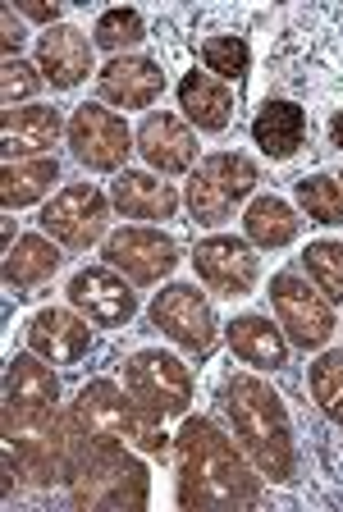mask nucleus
Here are the masks:
<instances>
[{
  "instance_id": "a211bd4d",
  "label": "nucleus",
  "mask_w": 343,
  "mask_h": 512,
  "mask_svg": "<svg viewBox=\"0 0 343 512\" xmlns=\"http://www.w3.org/2000/svg\"><path fill=\"white\" fill-rule=\"evenodd\" d=\"M92 320H83L78 311H60V307H46L28 320V348L37 357H46L51 366H74L87 357L92 348Z\"/></svg>"
},
{
  "instance_id": "7ed1b4c3",
  "label": "nucleus",
  "mask_w": 343,
  "mask_h": 512,
  "mask_svg": "<svg viewBox=\"0 0 343 512\" xmlns=\"http://www.w3.org/2000/svg\"><path fill=\"white\" fill-rule=\"evenodd\" d=\"M225 412L234 439L243 448L252 467L275 485H293L298 480V439H293V421L284 398L257 375H229L225 380Z\"/></svg>"
},
{
  "instance_id": "473e14b6",
  "label": "nucleus",
  "mask_w": 343,
  "mask_h": 512,
  "mask_svg": "<svg viewBox=\"0 0 343 512\" xmlns=\"http://www.w3.org/2000/svg\"><path fill=\"white\" fill-rule=\"evenodd\" d=\"M37 87H42V69H33V64H23V60H5V69H0V96H5V110L33 101Z\"/></svg>"
},
{
  "instance_id": "4be33fe9",
  "label": "nucleus",
  "mask_w": 343,
  "mask_h": 512,
  "mask_svg": "<svg viewBox=\"0 0 343 512\" xmlns=\"http://www.w3.org/2000/svg\"><path fill=\"white\" fill-rule=\"evenodd\" d=\"M179 110L197 133H225L234 124V92L215 74H183L179 78Z\"/></svg>"
},
{
  "instance_id": "2eb2a0df",
  "label": "nucleus",
  "mask_w": 343,
  "mask_h": 512,
  "mask_svg": "<svg viewBox=\"0 0 343 512\" xmlns=\"http://www.w3.org/2000/svg\"><path fill=\"white\" fill-rule=\"evenodd\" d=\"M97 96L115 110H151L165 96V69L147 55H115L97 74Z\"/></svg>"
},
{
  "instance_id": "f03ea898",
  "label": "nucleus",
  "mask_w": 343,
  "mask_h": 512,
  "mask_svg": "<svg viewBox=\"0 0 343 512\" xmlns=\"http://www.w3.org/2000/svg\"><path fill=\"white\" fill-rule=\"evenodd\" d=\"M87 453V439L78 430L69 407H14L5 403V490L14 480L28 490L69 485Z\"/></svg>"
},
{
  "instance_id": "6ab92c4d",
  "label": "nucleus",
  "mask_w": 343,
  "mask_h": 512,
  "mask_svg": "<svg viewBox=\"0 0 343 512\" xmlns=\"http://www.w3.org/2000/svg\"><path fill=\"white\" fill-rule=\"evenodd\" d=\"M65 133V119L55 106H14L0 119V147L5 160H28V156H51V147Z\"/></svg>"
},
{
  "instance_id": "1a4fd4ad",
  "label": "nucleus",
  "mask_w": 343,
  "mask_h": 512,
  "mask_svg": "<svg viewBox=\"0 0 343 512\" xmlns=\"http://www.w3.org/2000/svg\"><path fill=\"white\" fill-rule=\"evenodd\" d=\"M270 307H275L279 330L289 334V343H298V348H325L330 334L339 330L330 298L321 288H311L302 275H293V270H279L270 279Z\"/></svg>"
},
{
  "instance_id": "bb28decb",
  "label": "nucleus",
  "mask_w": 343,
  "mask_h": 512,
  "mask_svg": "<svg viewBox=\"0 0 343 512\" xmlns=\"http://www.w3.org/2000/svg\"><path fill=\"white\" fill-rule=\"evenodd\" d=\"M243 229H247V243L252 247L279 252V247H289L293 238L302 234V220L289 202H279V197H257L243 215Z\"/></svg>"
},
{
  "instance_id": "f3484780",
  "label": "nucleus",
  "mask_w": 343,
  "mask_h": 512,
  "mask_svg": "<svg viewBox=\"0 0 343 512\" xmlns=\"http://www.w3.org/2000/svg\"><path fill=\"white\" fill-rule=\"evenodd\" d=\"M37 69L60 92H74L78 83H87V74H92V42H87V32L74 28V23L46 28L37 37Z\"/></svg>"
},
{
  "instance_id": "7c9ffc66",
  "label": "nucleus",
  "mask_w": 343,
  "mask_h": 512,
  "mask_svg": "<svg viewBox=\"0 0 343 512\" xmlns=\"http://www.w3.org/2000/svg\"><path fill=\"white\" fill-rule=\"evenodd\" d=\"M142 37H147V23H142V14L138 10H106L97 19V28H92V42L101 46V51H110V55H119V51H129V46H138Z\"/></svg>"
},
{
  "instance_id": "4468645a",
  "label": "nucleus",
  "mask_w": 343,
  "mask_h": 512,
  "mask_svg": "<svg viewBox=\"0 0 343 512\" xmlns=\"http://www.w3.org/2000/svg\"><path fill=\"white\" fill-rule=\"evenodd\" d=\"M69 307L83 320H92L97 330H124L133 316H138V298H133L129 279L110 266H87L69 279L65 288Z\"/></svg>"
},
{
  "instance_id": "423d86ee",
  "label": "nucleus",
  "mask_w": 343,
  "mask_h": 512,
  "mask_svg": "<svg viewBox=\"0 0 343 512\" xmlns=\"http://www.w3.org/2000/svg\"><path fill=\"white\" fill-rule=\"evenodd\" d=\"M257 183H261V174L243 151H211L206 160H197L183 202H188V215L197 224H225L252 197Z\"/></svg>"
},
{
  "instance_id": "e433bc0d",
  "label": "nucleus",
  "mask_w": 343,
  "mask_h": 512,
  "mask_svg": "<svg viewBox=\"0 0 343 512\" xmlns=\"http://www.w3.org/2000/svg\"><path fill=\"white\" fill-rule=\"evenodd\" d=\"M339 188H343V174H339Z\"/></svg>"
},
{
  "instance_id": "aec40b11",
  "label": "nucleus",
  "mask_w": 343,
  "mask_h": 512,
  "mask_svg": "<svg viewBox=\"0 0 343 512\" xmlns=\"http://www.w3.org/2000/svg\"><path fill=\"white\" fill-rule=\"evenodd\" d=\"M311 138V115L298 101H266L252 119V142L266 151L270 160H289L307 147Z\"/></svg>"
},
{
  "instance_id": "b1692460",
  "label": "nucleus",
  "mask_w": 343,
  "mask_h": 512,
  "mask_svg": "<svg viewBox=\"0 0 343 512\" xmlns=\"http://www.w3.org/2000/svg\"><path fill=\"white\" fill-rule=\"evenodd\" d=\"M5 403L14 407H55L60 403V375L51 371L46 357L19 352L5 366Z\"/></svg>"
},
{
  "instance_id": "9d476101",
  "label": "nucleus",
  "mask_w": 343,
  "mask_h": 512,
  "mask_svg": "<svg viewBox=\"0 0 343 512\" xmlns=\"http://www.w3.org/2000/svg\"><path fill=\"white\" fill-rule=\"evenodd\" d=\"M110 229V202L97 183H65L42 211V234H51L69 252H87Z\"/></svg>"
},
{
  "instance_id": "72a5a7b5",
  "label": "nucleus",
  "mask_w": 343,
  "mask_h": 512,
  "mask_svg": "<svg viewBox=\"0 0 343 512\" xmlns=\"http://www.w3.org/2000/svg\"><path fill=\"white\" fill-rule=\"evenodd\" d=\"M28 42V32L14 23V10L0 14V46H5V60H19V46Z\"/></svg>"
},
{
  "instance_id": "ddd939ff",
  "label": "nucleus",
  "mask_w": 343,
  "mask_h": 512,
  "mask_svg": "<svg viewBox=\"0 0 343 512\" xmlns=\"http://www.w3.org/2000/svg\"><path fill=\"white\" fill-rule=\"evenodd\" d=\"M193 270L211 293L220 298H247L261 279V256L252 252L247 238H234V234H211L193 247Z\"/></svg>"
},
{
  "instance_id": "412c9836",
  "label": "nucleus",
  "mask_w": 343,
  "mask_h": 512,
  "mask_svg": "<svg viewBox=\"0 0 343 512\" xmlns=\"http://www.w3.org/2000/svg\"><path fill=\"white\" fill-rule=\"evenodd\" d=\"M110 206L124 220H174L179 211V192L170 183H161L156 174L142 170H119L110 183Z\"/></svg>"
},
{
  "instance_id": "dca6fc26",
  "label": "nucleus",
  "mask_w": 343,
  "mask_h": 512,
  "mask_svg": "<svg viewBox=\"0 0 343 512\" xmlns=\"http://www.w3.org/2000/svg\"><path fill=\"white\" fill-rule=\"evenodd\" d=\"M138 151L151 170L161 174H188L197 170V133L183 124L174 110H151L138 128Z\"/></svg>"
},
{
  "instance_id": "39448f33",
  "label": "nucleus",
  "mask_w": 343,
  "mask_h": 512,
  "mask_svg": "<svg viewBox=\"0 0 343 512\" xmlns=\"http://www.w3.org/2000/svg\"><path fill=\"white\" fill-rule=\"evenodd\" d=\"M65 499L78 512H138L151 499V476L129 448L87 444L83 462L65 485Z\"/></svg>"
},
{
  "instance_id": "2f4dec72",
  "label": "nucleus",
  "mask_w": 343,
  "mask_h": 512,
  "mask_svg": "<svg viewBox=\"0 0 343 512\" xmlns=\"http://www.w3.org/2000/svg\"><path fill=\"white\" fill-rule=\"evenodd\" d=\"M302 261H307V279H316L325 298L343 302V243H311Z\"/></svg>"
},
{
  "instance_id": "f704fd0d",
  "label": "nucleus",
  "mask_w": 343,
  "mask_h": 512,
  "mask_svg": "<svg viewBox=\"0 0 343 512\" xmlns=\"http://www.w3.org/2000/svg\"><path fill=\"white\" fill-rule=\"evenodd\" d=\"M14 10L19 14H28V19H37V23H46V28H55L60 23V5H46V0H14Z\"/></svg>"
},
{
  "instance_id": "f8f14e48",
  "label": "nucleus",
  "mask_w": 343,
  "mask_h": 512,
  "mask_svg": "<svg viewBox=\"0 0 343 512\" xmlns=\"http://www.w3.org/2000/svg\"><path fill=\"white\" fill-rule=\"evenodd\" d=\"M106 266L119 270L129 284H161L174 266H179V243L161 229H147V224H129V229H115L101 247Z\"/></svg>"
},
{
  "instance_id": "9b49d317",
  "label": "nucleus",
  "mask_w": 343,
  "mask_h": 512,
  "mask_svg": "<svg viewBox=\"0 0 343 512\" xmlns=\"http://www.w3.org/2000/svg\"><path fill=\"white\" fill-rule=\"evenodd\" d=\"M147 316H151V325H156V330L170 334L183 352H197V357H206V352L215 348V339H220V325H215L211 298H206V293H197V284L161 288Z\"/></svg>"
},
{
  "instance_id": "c9c22d12",
  "label": "nucleus",
  "mask_w": 343,
  "mask_h": 512,
  "mask_svg": "<svg viewBox=\"0 0 343 512\" xmlns=\"http://www.w3.org/2000/svg\"><path fill=\"white\" fill-rule=\"evenodd\" d=\"M330 142L334 147H343V110H334L330 115Z\"/></svg>"
},
{
  "instance_id": "c85d7f7f",
  "label": "nucleus",
  "mask_w": 343,
  "mask_h": 512,
  "mask_svg": "<svg viewBox=\"0 0 343 512\" xmlns=\"http://www.w3.org/2000/svg\"><path fill=\"white\" fill-rule=\"evenodd\" d=\"M202 64L206 74H215L220 83H238L247 74V64H252V51H247L238 32H215V37L202 42Z\"/></svg>"
},
{
  "instance_id": "6e6552de",
  "label": "nucleus",
  "mask_w": 343,
  "mask_h": 512,
  "mask_svg": "<svg viewBox=\"0 0 343 512\" xmlns=\"http://www.w3.org/2000/svg\"><path fill=\"white\" fill-rule=\"evenodd\" d=\"M133 133L129 124L115 115V110L97 106V101H83L69 115V151L83 170L92 174H119L129 170V151H133Z\"/></svg>"
},
{
  "instance_id": "20e7f679",
  "label": "nucleus",
  "mask_w": 343,
  "mask_h": 512,
  "mask_svg": "<svg viewBox=\"0 0 343 512\" xmlns=\"http://www.w3.org/2000/svg\"><path fill=\"white\" fill-rule=\"evenodd\" d=\"M78 430L92 448H138L147 458H165L170 453V435L156 416H147L133 403L129 389H119L115 380H92L78 389L69 403Z\"/></svg>"
},
{
  "instance_id": "cd10ccee",
  "label": "nucleus",
  "mask_w": 343,
  "mask_h": 512,
  "mask_svg": "<svg viewBox=\"0 0 343 512\" xmlns=\"http://www.w3.org/2000/svg\"><path fill=\"white\" fill-rule=\"evenodd\" d=\"M293 197L316 224H343V188L330 174H302L293 179Z\"/></svg>"
},
{
  "instance_id": "a878e982",
  "label": "nucleus",
  "mask_w": 343,
  "mask_h": 512,
  "mask_svg": "<svg viewBox=\"0 0 343 512\" xmlns=\"http://www.w3.org/2000/svg\"><path fill=\"white\" fill-rule=\"evenodd\" d=\"M60 179V165L55 156H37V160H5V170H0V202L5 211H23V206L42 202L51 183Z\"/></svg>"
},
{
  "instance_id": "393cba45",
  "label": "nucleus",
  "mask_w": 343,
  "mask_h": 512,
  "mask_svg": "<svg viewBox=\"0 0 343 512\" xmlns=\"http://www.w3.org/2000/svg\"><path fill=\"white\" fill-rule=\"evenodd\" d=\"M60 270V252H55L51 234H23L14 247H5V284L14 293H33Z\"/></svg>"
},
{
  "instance_id": "f257e3e1",
  "label": "nucleus",
  "mask_w": 343,
  "mask_h": 512,
  "mask_svg": "<svg viewBox=\"0 0 343 512\" xmlns=\"http://www.w3.org/2000/svg\"><path fill=\"white\" fill-rule=\"evenodd\" d=\"M179 453V503L193 512H238L261 503V476L247 467V453L234 448L225 430L206 416H183L174 435Z\"/></svg>"
},
{
  "instance_id": "0eeeda50",
  "label": "nucleus",
  "mask_w": 343,
  "mask_h": 512,
  "mask_svg": "<svg viewBox=\"0 0 343 512\" xmlns=\"http://www.w3.org/2000/svg\"><path fill=\"white\" fill-rule=\"evenodd\" d=\"M124 389L156 421L188 416V407H193V371L174 352H161V348L133 352L129 362H124Z\"/></svg>"
},
{
  "instance_id": "5701e85b",
  "label": "nucleus",
  "mask_w": 343,
  "mask_h": 512,
  "mask_svg": "<svg viewBox=\"0 0 343 512\" xmlns=\"http://www.w3.org/2000/svg\"><path fill=\"white\" fill-rule=\"evenodd\" d=\"M225 339L238 362L257 366V371H284L289 366V339L270 325V316H234L225 325Z\"/></svg>"
},
{
  "instance_id": "c756f323",
  "label": "nucleus",
  "mask_w": 343,
  "mask_h": 512,
  "mask_svg": "<svg viewBox=\"0 0 343 512\" xmlns=\"http://www.w3.org/2000/svg\"><path fill=\"white\" fill-rule=\"evenodd\" d=\"M311 398L321 403V412L330 416L334 426H343V352H321L316 366L307 371Z\"/></svg>"
}]
</instances>
